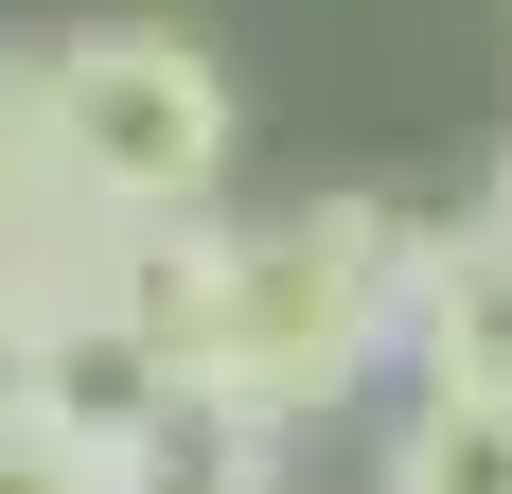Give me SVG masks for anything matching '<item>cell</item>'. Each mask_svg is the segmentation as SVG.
Wrapping results in <instances>:
<instances>
[{
    "mask_svg": "<svg viewBox=\"0 0 512 494\" xmlns=\"http://www.w3.org/2000/svg\"><path fill=\"white\" fill-rule=\"evenodd\" d=\"M407 389L424 406H512V247L477 212H442V247L407 283Z\"/></svg>",
    "mask_w": 512,
    "mask_h": 494,
    "instance_id": "obj_4",
    "label": "cell"
},
{
    "mask_svg": "<svg viewBox=\"0 0 512 494\" xmlns=\"http://www.w3.org/2000/svg\"><path fill=\"white\" fill-rule=\"evenodd\" d=\"M106 494H283V424H248L230 389H177L142 442L106 459Z\"/></svg>",
    "mask_w": 512,
    "mask_h": 494,
    "instance_id": "obj_5",
    "label": "cell"
},
{
    "mask_svg": "<svg viewBox=\"0 0 512 494\" xmlns=\"http://www.w3.org/2000/svg\"><path fill=\"white\" fill-rule=\"evenodd\" d=\"M0 424H36V318L0 300Z\"/></svg>",
    "mask_w": 512,
    "mask_h": 494,
    "instance_id": "obj_8",
    "label": "cell"
},
{
    "mask_svg": "<svg viewBox=\"0 0 512 494\" xmlns=\"http://www.w3.org/2000/svg\"><path fill=\"white\" fill-rule=\"evenodd\" d=\"M0 494H89V459L36 442V424H0Z\"/></svg>",
    "mask_w": 512,
    "mask_h": 494,
    "instance_id": "obj_7",
    "label": "cell"
},
{
    "mask_svg": "<svg viewBox=\"0 0 512 494\" xmlns=\"http://www.w3.org/2000/svg\"><path fill=\"white\" fill-rule=\"evenodd\" d=\"M159 406H177V371H159V336L124 318V300L36 318V442H71V459H89V494H106V459L142 442Z\"/></svg>",
    "mask_w": 512,
    "mask_h": 494,
    "instance_id": "obj_3",
    "label": "cell"
},
{
    "mask_svg": "<svg viewBox=\"0 0 512 494\" xmlns=\"http://www.w3.org/2000/svg\"><path fill=\"white\" fill-rule=\"evenodd\" d=\"M0 142H36V53L0 36Z\"/></svg>",
    "mask_w": 512,
    "mask_h": 494,
    "instance_id": "obj_9",
    "label": "cell"
},
{
    "mask_svg": "<svg viewBox=\"0 0 512 494\" xmlns=\"http://www.w3.org/2000/svg\"><path fill=\"white\" fill-rule=\"evenodd\" d=\"M371 494H512V406H389L371 442Z\"/></svg>",
    "mask_w": 512,
    "mask_h": 494,
    "instance_id": "obj_6",
    "label": "cell"
},
{
    "mask_svg": "<svg viewBox=\"0 0 512 494\" xmlns=\"http://www.w3.org/2000/svg\"><path fill=\"white\" fill-rule=\"evenodd\" d=\"M424 247H442V212H407V195L230 212V318H212V371H195V389H230L248 424L301 442L318 406H354L371 371H407V283H424Z\"/></svg>",
    "mask_w": 512,
    "mask_h": 494,
    "instance_id": "obj_1",
    "label": "cell"
},
{
    "mask_svg": "<svg viewBox=\"0 0 512 494\" xmlns=\"http://www.w3.org/2000/svg\"><path fill=\"white\" fill-rule=\"evenodd\" d=\"M36 159L106 230H177V212H230L248 106L177 18H71V36H36Z\"/></svg>",
    "mask_w": 512,
    "mask_h": 494,
    "instance_id": "obj_2",
    "label": "cell"
}]
</instances>
